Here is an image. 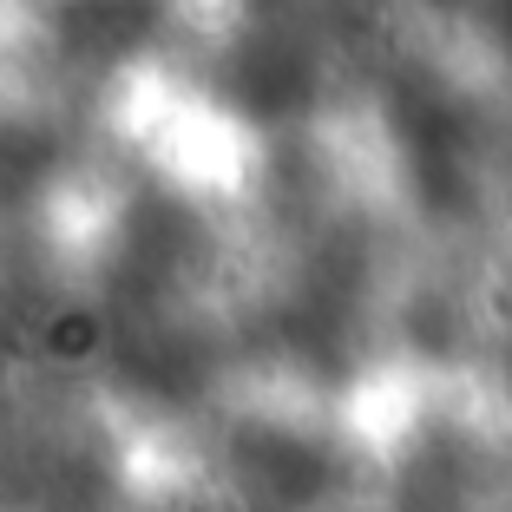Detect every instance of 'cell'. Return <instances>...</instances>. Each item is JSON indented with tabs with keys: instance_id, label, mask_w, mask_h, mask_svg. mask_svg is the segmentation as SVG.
Wrapping results in <instances>:
<instances>
[{
	"instance_id": "obj_1",
	"label": "cell",
	"mask_w": 512,
	"mask_h": 512,
	"mask_svg": "<svg viewBox=\"0 0 512 512\" xmlns=\"http://www.w3.org/2000/svg\"><path fill=\"white\" fill-rule=\"evenodd\" d=\"M184 512H224V506H184Z\"/></svg>"
}]
</instances>
